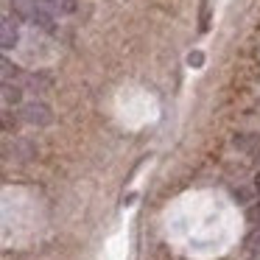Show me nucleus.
<instances>
[{"mask_svg":"<svg viewBox=\"0 0 260 260\" xmlns=\"http://www.w3.org/2000/svg\"><path fill=\"white\" fill-rule=\"evenodd\" d=\"M254 187H257V193H260V174H257V179H254Z\"/></svg>","mask_w":260,"mask_h":260,"instance_id":"obj_7","label":"nucleus"},{"mask_svg":"<svg viewBox=\"0 0 260 260\" xmlns=\"http://www.w3.org/2000/svg\"><path fill=\"white\" fill-rule=\"evenodd\" d=\"M23 118L28 120V123L45 126V123H51V109H48L45 104L34 101V104H28V107H23Z\"/></svg>","mask_w":260,"mask_h":260,"instance_id":"obj_2","label":"nucleus"},{"mask_svg":"<svg viewBox=\"0 0 260 260\" xmlns=\"http://www.w3.org/2000/svg\"><path fill=\"white\" fill-rule=\"evenodd\" d=\"M249 221H252V224H260V204H254V207L249 210Z\"/></svg>","mask_w":260,"mask_h":260,"instance_id":"obj_6","label":"nucleus"},{"mask_svg":"<svg viewBox=\"0 0 260 260\" xmlns=\"http://www.w3.org/2000/svg\"><path fill=\"white\" fill-rule=\"evenodd\" d=\"M14 14L28 20V23H34V25H42V28L51 25V14L42 9L40 0H14Z\"/></svg>","mask_w":260,"mask_h":260,"instance_id":"obj_1","label":"nucleus"},{"mask_svg":"<svg viewBox=\"0 0 260 260\" xmlns=\"http://www.w3.org/2000/svg\"><path fill=\"white\" fill-rule=\"evenodd\" d=\"M0 64H3V81H9V79H12L14 73H17V68H14V64L9 62V59H3V62H0Z\"/></svg>","mask_w":260,"mask_h":260,"instance_id":"obj_5","label":"nucleus"},{"mask_svg":"<svg viewBox=\"0 0 260 260\" xmlns=\"http://www.w3.org/2000/svg\"><path fill=\"white\" fill-rule=\"evenodd\" d=\"M3 101H6V104H17L20 101V90H17V87H12V84H6V87H3Z\"/></svg>","mask_w":260,"mask_h":260,"instance_id":"obj_4","label":"nucleus"},{"mask_svg":"<svg viewBox=\"0 0 260 260\" xmlns=\"http://www.w3.org/2000/svg\"><path fill=\"white\" fill-rule=\"evenodd\" d=\"M0 45L6 48V51L17 45V25L9 17H3V23H0Z\"/></svg>","mask_w":260,"mask_h":260,"instance_id":"obj_3","label":"nucleus"}]
</instances>
